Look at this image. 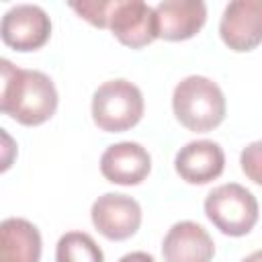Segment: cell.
<instances>
[{
  "label": "cell",
  "instance_id": "52a82bcc",
  "mask_svg": "<svg viewBox=\"0 0 262 262\" xmlns=\"http://www.w3.org/2000/svg\"><path fill=\"white\" fill-rule=\"evenodd\" d=\"M92 225L111 242H123L137 233L141 225V207L133 196L106 192L92 203Z\"/></svg>",
  "mask_w": 262,
  "mask_h": 262
},
{
  "label": "cell",
  "instance_id": "30bf717a",
  "mask_svg": "<svg viewBox=\"0 0 262 262\" xmlns=\"http://www.w3.org/2000/svg\"><path fill=\"white\" fill-rule=\"evenodd\" d=\"M176 174L188 184H207L221 176L225 154L217 141L196 139L178 149L174 158Z\"/></svg>",
  "mask_w": 262,
  "mask_h": 262
},
{
  "label": "cell",
  "instance_id": "5bb4252c",
  "mask_svg": "<svg viewBox=\"0 0 262 262\" xmlns=\"http://www.w3.org/2000/svg\"><path fill=\"white\" fill-rule=\"evenodd\" d=\"M55 262H104V254L92 235L68 231L55 246Z\"/></svg>",
  "mask_w": 262,
  "mask_h": 262
},
{
  "label": "cell",
  "instance_id": "277c9868",
  "mask_svg": "<svg viewBox=\"0 0 262 262\" xmlns=\"http://www.w3.org/2000/svg\"><path fill=\"white\" fill-rule=\"evenodd\" d=\"M258 201L242 184L229 182L213 188L205 199L207 219L225 235L242 237L258 221Z\"/></svg>",
  "mask_w": 262,
  "mask_h": 262
},
{
  "label": "cell",
  "instance_id": "7a4b0ae2",
  "mask_svg": "<svg viewBox=\"0 0 262 262\" xmlns=\"http://www.w3.org/2000/svg\"><path fill=\"white\" fill-rule=\"evenodd\" d=\"M172 111L182 127L207 133L225 119V96L217 82L207 76H186L172 92Z\"/></svg>",
  "mask_w": 262,
  "mask_h": 262
},
{
  "label": "cell",
  "instance_id": "6da1fadb",
  "mask_svg": "<svg viewBox=\"0 0 262 262\" xmlns=\"http://www.w3.org/2000/svg\"><path fill=\"white\" fill-rule=\"evenodd\" d=\"M2 94L0 108L20 125L35 127L49 121L57 111V90L51 78L39 70H23L8 59L0 61Z\"/></svg>",
  "mask_w": 262,
  "mask_h": 262
},
{
  "label": "cell",
  "instance_id": "8992f818",
  "mask_svg": "<svg viewBox=\"0 0 262 262\" xmlns=\"http://www.w3.org/2000/svg\"><path fill=\"white\" fill-rule=\"evenodd\" d=\"M0 35L14 51H35L49 41L51 18L37 4H16L4 12Z\"/></svg>",
  "mask_w": 262,
  "mask_h": 262
},
{
  "label": "cell",
  "instance_id": "ac0fdd59",
  "mask_svg": "<svg viewBox=\"0 0 262 262\" xmlns=\"http://www.w3.org/2000/svg\"><path fill=\"white\" fill-rule=\"evenodd\" d=\"M242 262H262V250L252 252V254H250V256H246Z\"/></svg>",
  "mask_w": 262,
  "mask_h": 262
},
{
  "label": "cell",
  "instance_id": "3957f363",
  "mask_svg": "<svg viewBox=\"0 0 262 262\" xmlns=\"http://www.w3.org/2000/svg\"><path fill=\"white\" fill-rule=\"evenodd\" d=\"M141 90L125 80H108L100 84L92 94V121L106 133H123L135 127L143 117Z\"/></svg>",
  "mask_w": 262,
  "mask_h": 262
},
{
  "label": "cell",
  "instance_id": "e0dca14e",
  "mask_svg": "<svg viewBox=\"0 0 262 262\" xmlns=\"http://www.w3.org/2000/svg\"><path fill=\"white\" fill-rule=\"evenodd\" d=\"M119 262H156V260L147 252H131V254H125Z\"/></svg>",
  "mask_w": 262,
  "mask_h": 262
},
{
  "label": "cell",
  "instance_id": "ba28073f",
  "mask_svg": "<svg viewBox=\"0 0 262 262\" xmlns=\"http://www.w3.org/2000/svg\"><path fill=\"white\" fill-rule=\"evenodd\" d=\"M221 41L237 53L252 51L262 43V0H233L219 20Z\"/></svg>",
  "mask_w": 262,
  "mask_h": 262
},
{
  "label": "cell",
  "instance_id": "8fae6325",
  "mask_svg": "<svg viewBox=\"0 0 262 262\" xmlns=\"http://www.w3.org/2000/svg\"><path fill=\"white\" fill-rule=\"evenodd\" d=\"M164 262H211L215 244L209 231L194 221L174 223L162 242Z\"/></svg>",
  "mask_w": 262,
  "mask_h": 262
},
{
  "label": "cell",
  "instance_id": "5b68a950",
  "mask_svg": "<svg viewBox=\"0 0 262 262\" xmlns=\"http://www.w3.org/2000/svg\"><path fill=\"white\" fill-rule=\"evenodd\" d=\"M106 29L123 45L141 49L158 39L156 8L143 0H111Z\"/></svg>",
  "mask_w": 262,
  "mask_h": 262
},
{
  "label": "cell",
  "instance_id": "2e32d148",
  "mask_svg": "<svg viewBox=\"0 0 262 262\" xmlns=\"http://www.w3.org/2000/svg\"><path fill=\"white\" fill-rule=\"evenodd\" d=\"M239 164H242L244 174L252 182L262 186V139L260 141H252L250 145H246L242 149Z\"/></svg>",
  "mask_w": 262,
  "mask_h": 262
},
{
  "label": "cell",
  "instance_id": "7c38bea8",
  "mask_svg": "<svg viewBox=\"0 0 262 262\" xmlns=\"http://www.w3.org/2000/svg\"><path fill=\"white\" fill-rule=\"evenodd\" d=\"M156 18L160 39L186 41L203 29L207 6L201 0H164L156 6Z\"/></svg>",
  "mask_w": 262,
  "mask_h": 262
},
{
  "label": "cell",
  "instance_id": "9a60e30c",
  "mask_svg": "<svg viewBox=\"0 0 262 262\" xmlns=\"http://www.w3.org/2000/svg\"><path fill=\"white\" fill-rule=\"evenodd\" d=\"M74 12H78L84 20L98 29H106L108 20V10H111V0H84V2H74L70 4Z\"/></svg>",
  "mask_w": 262,
  "mask_h": 262
},
{
  "label": "cell",
  "instance_id": "4fadbf2b",
  "mask_svg": "<svg viewBox=\"0 0 262 262\" xmlns=\"http://www.w3.org/2000/svg\"><path fill=\"white\" fill-rule=\"evenodd\" d=\"M41 233L20 217H8L0 223V262H39Z\"/></svg>",
  "mask_w": 262,
  "mask_h": 262
},
{
  "label": "cell",
  "instance_id": "9c48e42d",
  "mask_svg": "<svg viewBox=\"0 0 262 262\" xmlns=\"http://www.w3.org/2000/svg\"><path fill=\"white\" fill-rule=\"evenodd\" d=\"M149 170L151 158L137 141L113 143L100 156V172L113 184L135 186L147 178Z\"/></svg>",
  "mask_w": 262,
  "mask_h": 262
}]
</instances>
